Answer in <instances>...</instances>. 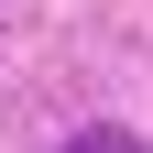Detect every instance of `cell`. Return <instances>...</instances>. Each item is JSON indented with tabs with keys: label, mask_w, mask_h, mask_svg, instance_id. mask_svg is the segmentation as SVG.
Wrapping results in <instances>:
<instances>
[{
	"label": "cell",
	"mask_w": 153,
	"mask_h": 153,
	"mask_svg": "<svg viewBox=\"0 0 153 153\" xmlns=\"http://www.w3.org/2000/svg\"><path fill=\"white\" fill-rule=\"evenodd\" d=\"M66 153H153V142H131V131H76Z\"/></svg>",
	"instance_id": "6da1fadb"
}]
</instances>
